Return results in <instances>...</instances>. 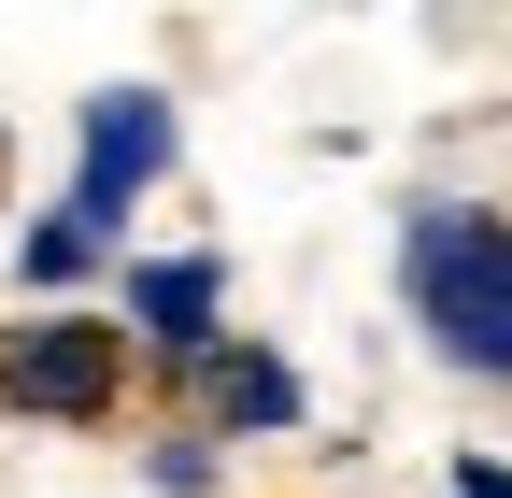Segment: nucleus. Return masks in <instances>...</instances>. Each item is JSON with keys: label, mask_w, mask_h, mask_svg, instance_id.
Masks as SVG:
<instances>
[{"label": "nucleus", "mask_w": 512, "mask_h": 498, "mask_svg": "<svg viewBox=\"0 0 512 498\" xmlns=\"http://www.w3.org/2000/svg\"><path fill=\"white\" fill-rule=\"evenodd\" d=\"M399 271H413L427 342L456 356V370H498V385H512V214L427 200V214H413V242H399Z\"/></svg>", "instance_id": "obj_1"}, {"label": "nucleus", "mask_w": 512, "mask_h": 498, "mask_svg": "<svg viewBox=\"0 0 512 498\" xmlns=\"http://www.w3.org/2000/svg\"><path fill=\"white\" fill-rule=\"evenodd\" d=\"M114 385H128V314H43L0 342V399L15 413L86 427V413H114Z\"/></svg>", "instance_id": "obj_2"}, {"label": "nucleus", "mask_w": 512, "mask_h": 498, "mask_svg": "<svg viewBox=\"0 0 512 498\" xmlns=\"http://www.w3.org/2000/svg\"><path fill=\"white\" fill-rule=\"evenodd\" d=\"M157 171H171V100H157V86H100V100H86V185H72L57 228L128 242V200H143Z\"/></svg>", "instance_id": "obj_3"}, {"label": "nucleus", "mask_w": 512, "mask_h": 498, "mask_svg": "<svg viewBox=\"0 0 512 498\" xmlns=\"http://www.w3.org/2000/svg\"><path fill=\"white\" fill-rule=\"evenodd\" d=\"M128 328H157L171 356H214V257H157V271H128Z\"/></svg>", "instance_id": "obj_4"}, {"label": "nucleus", "mask_w": 512, "mask_h": 498, "mask_svg": "<svg viewBox=\"0 0 512 498\" xmlns=\"http://www.w3.org/2000/svg\"><path fill=\"white\" fill-rule=\"evenodd\" d=\"M200 385H214V413H242V427H285V413H299V385H285L271 356H200Z\"/></svg>", "instance_id": "obj_5"}, {"label": "nucleus", "mask_w": 512, "mask_h": 498, "mask_svg": "<svg viewBox=\"0 0 512 498\" xmlns=\"http://www.w3.org/2000/svg\"><path fill=\"white\" fill-rule=\"evenodd\" d=\"M86 257H100V242H86V228H29V271H43V285H72Z\"/></svg>", "instance_id": "obj_6"}, {"label": "nucleus", "mask_w": 512, "mask_h": 498, "mask_svg": "<svg viewBox=\"0 0 512 498\" xmlns=\"http://www.w3.org/2000/svg\"><path fill=\"white\" fill-rule=\"evenodd\" d=\"M456 498H512V470L498 456H456Z\"/></svg>", "instance_id": "obj_7"}]
</instances>
